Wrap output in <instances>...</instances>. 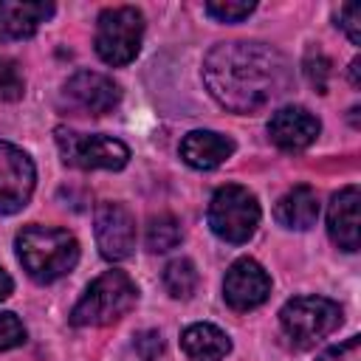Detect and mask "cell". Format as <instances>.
Listing matches in <instances>:
<instances>
[{
    "instance_id": "obj_1",
    "label": "cell",
    "mask_w": 361,
    "mask_h": 361,
    "mask_svg": "<svg viewBox=\"0 0 361 361\" xmlns=\"http://www.w3.org/2000/svg\"><path fill=\"white\" fill-rule=\"evenodd\" d=\"M209 93L231 113H254L288 85V62L265 42H220L203 59Z\"/></svg>"
},
{
    "instance_id": "obj_2",
    "label": "cell",
    "mask_w": 361,
    "mask_h": 361,
    "mask_svg": "<svg viewBox=\"0 0 361 361\" xmlns=\"http://www.w3.org/2000/svg\"><path fill=\"white\" fill-rule=\"evenodd\" d=\"M17 259L23 262L25 274L34 282H56L59 276L71 274L79 259V243L65 228L54 226H25L17 234Z\"/></svg>"
},
{
    "instance_id": "obj_3",
    "label": "cell",
    "mask_w": 361,
    "mask_h": 361,
    "mask_svg": "<svg viewBox=\"0 0 361 361\" xmlns=\"http://www.w3.org/2000/svg\"><path fill=\"white\" fill-rule=\"evenodd\" d=\"M135 299H138V288L124 271H104L87 285V290L71 310V322L76 327L113 324L133 310Z\"/></svg>"
},
{
    "instance_id": "obj_4",
    "label": "cell",
    "mask_w": 361,
    "mask_h": 361,
    "mask_svg": "<svg viewBox=\"0 0 361 361\" xmlns=\"http://www.w3.org/2000/svg\"><path fill=\"white\" fill-rule=\"evenodd\" d=\"M144 39V14L135 6H113L104 8L96 20V54L102 62L118 68L135 59Z\"/></svg>"
},
{
    "instance_id": "obj_5",
    "label": "cell",
    "mask_w": 361,
    "mask_h": 361,
    "mask_svg": "<svg viewBox=\"0 0 361 361\" xmlns=\"http://www.w3.org/2000/svg\"><path fill=\"white\" fill-rule=\"evenodd\" d=\"M209 226L226 243H234V245L245 243L259 226L257 197L245 186H237V183L220 186L209 203Z\"/></svg>"
},
{
    "instance_id": "obj_6",
    "label": "cell",
    "mask_w": 361,
    "mask_h": 361,
    "mask_svg": "<svg viewBox=\"0 0 361 361\" xmlns=\"http://www.w3.org/2000/svg\"><path fill=\"white\" fill-rule=\"evenodd\" d=\"M279 324L290 341L307 347L341 324V307L324 296H296L282 305Z\"/></svg>"
},
{
    "instance_id": "obj_7",
    "label": "cell",
    "mask_w": 361,
    "mask_h": 361,
    "mask_svg": "<svg viewBox=\"0 0 361 361\" xmlns=\"http://www.w3.org/2000/svg\"><path fill=\"white\" fill-rule=\"evenodd\" d=\"M56 147L62 152V161L68 166L76 169H121L130 161V149L127 144H121L118 138L110 135H87V133H76L68 127H56Z\"/></svg>"
},
{
    "instance_id": "obj_8",
    "label": "cell",
    "mask_w": 361,
    "mask_h": 361,
    "mask_svg": "<svg viewBox=\"0 0 361 361\" xmlns=\"http://www.w3.org/2000/svg\"><path fill=\"white\" fill-rule=\"evenodd\" d=\"M37 169L34 161L14 144L0 141V214L20 212L34 192Z\"/></svg>"
},
{
    "instance_id": "obj_9",
    "label": "cell",
    "mask_w": 361,
    "mask_h": 361,
    "mask_svg": "<svg viewBox=\"0 0 361 361\" xmlns=\"http://www.w3.org/2000/svg\"><path fill=\"white\" fill-rule=\"evenodd\" d=\"M62 99L71 110H79V113H87V116H104L118 104L121 90L104 73L79 71L62 85Z\"/></svg>"
},
{
    "instance_id": "obj_10",
    "label": "cell",
    "mask_w": 361,
    "mask_h": 361,
    "mask_svg": "<svg viewBox=\"0 0 361 361\" xmlns=\"http://www.w3.org/2000/svg\"><path fill=\"white\" fill-rule=\"evenodd\" d=\"M96 245L104 259H127L135 248V220L133 214L113 200L99 203L96 209Z\"/></svg>"
},
{
    "instance_id": "obj_11",
    "label": "cell",
    "mask_w": 361,
    "mask_h": 361,
    "mask_svg": "<svg viewBox=\"0 0 361 361\" xmlns=\"http://www.w3.org/2000/svg\"><path fill=\"white\" fill-rule=\"evenodd\" d=\"M271 293V276L257 259H237L223 279V299L231 310H254L259 307Z\"/></svg>"
},
{
    "instance_id": "obj_12",
    "label": "cell",
    "mask_w": 361,
    "mask_h": 361,
    "mask_svg": "<svg viewBox=\"0 0 361 361\" xmlns=\"http://www.w3.org/2000/svg\"><path fill=\"white\" fill-rule=\"evenodd\" d=\"M319 130H322L319 118L310 110H305V107H279L271 116V121H268L271 141L279 149H285V152H302V149H307L316 141Z\"/></svg>"
},
{
    "instance_id": "obj_13",
    "label": "cell",
    "mask_w": 361,
    "mask_h": 361,
    "mask_svg": "<svg viewBox=\"0 0 361 361\" xmlns=\"http://www.w3.org/2000/svg\"><path fill=\"white\" fill-rule=\"evenodd\" d=\"M327 231L338 248H358V186H347L333 195L327 209Z\"/></svg>"
},
{
    "instance_id": "obj_14",
    "label": "cell",
    "mask_w": 361,
    "mask_h": 361,
    "mask_svg": "<svg viewBox=\"0 0 361 361\" xmlns=\"http://www.w3.org/2000/svg\"><path fill=\"white\" fill-rule=\"evenodd\" d=\"M234 141L214 130H192L180 141V158L195 169H214L231 158Z\"/></svg>"
},
{
    "instance_id": "obj_15",
    "label": "cell",
    "mask_w": 361,
    "mask_h": 361,
    "mask_svg": "<svg viewBox=\"0 0 361 361\" xmlns=\"http://www.w3.org/2000/svg\"><path fill=\"white\" fill-rule=\"evenodd\" d=\"M180 347L189 361H223L231 353V338L220 327L197 322L183 330Z\"/></svg>"
},
{
    "instance_id": "obj_16",
    "label": "cell",
    "mask_w": 361,
    "mask_h": 361,
    "mask_svg": "<svg viewBox=\"0 0 361 361\" xmlns=\"http://www.w3.org/2000/svg\"><path fill=\"white\" fill-rule=\"evenodd\" d=\"M51 14V3H0V39H25Z\"/></svg>"
},
{
    "instance_id": "obj_17",
    "label": "cell",
    "mask_w": 361,
    "mask_h": 361,
    "mask_svg": "<svg viewBox=\"0 0 361 361\" xmlns=\"http://www.w3.org/2000/svg\"><path fill=\"white\" fill-rule=\"evenodd\" d=\"M274 217H276L279 226L296 228V231H305V228L316 226V217H319V197H316V192L310 186H293V189H288L276 200Z\"/></svg>"
},
{
    "instance_id": "obj_18",
    "label": "cell",
    "mask_w": 361,
    "mask_h": 361,
    "mask_svg": "<svg viewBox=\"0 0 361 361\" xmlns=\"http://www.w3.org/2000/svg\"><path fill=\"white\" fill-rule=\"evenodd\" d=\"M197 268L186 257H178L164 268V288L175 299H192V293L197 290Z\"/></svg>"
},
{
    "instance_id": "obj_19",
    "label": "cell",
    "mask_w": 361,
    "mask_h": 361,
    "mask_svg": "<svg viewBox=\"0 0 361 361\" xmlns=\"http://www.w3.org/2000/svg\"><path fill=\"white\" fill-rule=\"evenodd\" d=\"M183 240V228L178 217L172 214H158L147 223V248L149 251H169Z\"/></svg>"
},
{
    "instance_id": "obj_20",
    "label": "cell",
    "mask_w": 361,
    "mask_h": 361,
    "mask_svg": "<svg viewBox=\"0 0 361 361\" xmlns=\"http://www.w3.org/2000/svg\"><path fill=\"white\" fill-rule=\"evenodd\" d=\"M25 90V79L17 68L14 59H6L0 56V99L3 102H17Z\"/></svg>"
},
{
    "instance_id": "obj_21",
    "label": "cell",
    "mask_w": 361,
    "mask_h": 361,
    "mask_svg": "<svg viewBox=\"0 0 361 361\" xmlns=\"http://www.w3.org/2000/svg\"><path fill=\"white\" fill-rule=\"evenodd\" d=\"M254 11V3H206V14L220 23H240Z\"/></svg>"
},
{
    "instance_id": "obj_22",
    "label": "cell",
    "mask_w": 361,
    "mask_h": 361,
    "mask_svg": "<svg viewBox=\"0 0 361 361\" xmlns=\"http://www.w3.org/2000/svg\"><path fill=\"white\" fill-rule=\"evenodd\" d=\"M25 341V327L14 313H0V350H11Z\"/></svg>"
},
{
    "instance_id": "obj_23",
    "label": "cell",
    "mask_w": 361,
    "mask_h": 361,
    "mask_svg": "<svg viewBox=\"0 0 361 361\" xmlns=\"http://www.w3.org/2000/svg\"><path fill=\"white\" fill-rule=\"evenodd\" d=\"M305 73H307V79H310V85L319 90V93H324L327 90V76H330V62H327V56L324 54H319L316 51V56L310 54L307 59H305Z\"/></svg>"
},
{
    "instance_id": "obj_24",
    "label": "cell",
    "mask_w": 361,
    "mask_h": 361,
    "mask_svg": "<svg viewBox=\"0 0 361 361\" xmlns=\"http://www.w3.org/2000/svg\"><path fill=\"white\" fill-rule=\"evenodd\" d=\"M319 361H361V338L358 336H350L344 344H336V347H327Z\"/></svg>"
},
{
    "instance_id": "obj_25",
    "label": "cell",
    "mask_w": 361,
    "mask_h": 361,
    "mask_svg": "<svg viewBox=\"0 0 361 361\" xmlns=\"http://www.w3.org/2000/svg\"><path fill=\"white\" fill-rule=\"evenodd\" d=\"M338 25L347 31V37H350V42H361V6L358 3H347V6H341V11H338Z\"/></svg>"
},
{
    "instance_id": "obj_26",
    "label": "cell",
    "mask_w": 361,
    "mask_h": 361,
    "mask_svg": "<svg viewBox=\"0 0 361 361\" xmlns=\"http://www.w3.org/2000/svg\"><path fill=\"white\" fill-rule=\"evenodd\" d=\"M135 350L144 361H155L164 350V341H161V333L158 330H144L135 336Z\"/></svg>"
},
{
    "instance_id": "obj_27",
    "label": "cell",
    "mask_w": 361,
    "mask_h": 361,
    "mask_svg": "<svg viewBox=\"0 0 361 361\" xmlns=\"http://www.w3.org/2000/svg\"><path fill=\"white\" fill-rule=\"evenodd\" d=\"M11 288H14V282H11V276L6 274V268L0 265V302H3L6 296H11Z\"/></svg>"
},
{
    "instance_id": "obj_28",
    "label": "cell",
    "mask_w": 361,
    "mask_h": 361,
    "mask_svg": "<svg viewBox=\"0 0 361 361\" xmlns=\"http://www.w3.org/2000/svg\"><path fill=\"white\" fill-rule=\"evenodd\" d=\"M358 59H353V65H350V82H353V87H358Z\"/></svg>"
}]
</instances>
